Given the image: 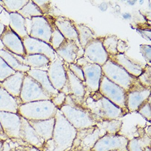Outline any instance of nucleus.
<instances>
[{
  "label": "nucleus",
  "instance_id": "obj_1",
  "mask_svg": "<svg viewBox=\"0 0 151 151\" xmlns=\"http://www.w3.org/2000/svg\"><path fill=\"white\" fill-rule=\"evenodd\" d=\"M59 109L77 131L90 128L97 124L91 113L81 105L76 103L69 95L67 96L64 104Z\"/></svg>",
  "mask_w": 151,
  "mask_h": 151
},
{
  "label": "nucleus",
  "instance_id": "obj_2",
  "mask_svg": "<svg viewBox=\"0 0 151 151\" xmlns=\"http://www.w3.org/2000/svg\"><path fill=\"white\" fill-rule=\"evenodd\" d=\"M89 97L93 101L88 97L85 101L83 100L81 105L91 113L97 122L119 119L127 114L107 99L103 97L101 94L100 95V100Z\"/></svg>",
  "mask_w": 151,
  "mask_h": 151
},
{
  "label": "nucleus",
  "instance_id": "obj_3",
  "mask_svg": "<svg viewBox=\"0 0 151 151\" xmlns=\"http://www.w3.org/2000/svg\"><path fill=\"white\" fill-rule=\"evenodd\" d=\"M52 139L57 151H69L71 149L77 130L67 121L59 109L55 117Z\"/></svg>",
  "mask_w": 151,
  "mask_h": 151
},
{
  "label": "nucleus",
  "instance_id": "obj_4",
  "mask_svg": "<svg viewBox=\"0 0 151 151\" xmlns=\"http://www.w3.org/2000/svg\"><path fill=\"white\" fill-rule=\"evenodd\" d=\"M57 110L51 100H42L22 103L17 114L27 121H43L54 118Z\"/></svg>",
  "mask_w": 151,
  "mask_h": 151
},
{
  "label": "nucleus",
  "instance_id": "obj_5",
  "mask_svg": "<svg viewBox=\"0 0 151 151\" xmlns=\"http://www.w3.org/2000/svg\"><path fill=\"white\" fill-rule=\"evenodd\" d=\"M105 134V132L96 126L77 131L71 150L91 151L98 140Z\"/></svg>",
  "mask_w": 151,
  "mask_h": 151
},
{
  "label": "nucleus",
  "instance_id": "obj_6",
  "mask_svg": "<svg viewBox=\"0 0 151 151\" xmlns=\"http://www.w3.org/2000/svg\"><path fill=\"white\" fill-rule=\"evenodd\" d=\"M22 103L51 100L52 97L47 93L36 81L25 73L20 93Z\"/></svg>",
  "mask_w": 151,
  "mask_h": 151
},
{
  "label": "nucleus",
  "instance_id": "obj_7",
  "mask_svg": "<svg viewBox=\"0 0 151 151\" xmlns=\"http://www.w3.org/2000/svg\"><path fill=\"white\" fill-rule=\"evenodd\" d=\"M129 139L119 134H106L100 138L91 151H128Z\"/></svg>",
  "mask_w": 151,
  "mask_h": 151
},
{
  "label": "nucleus",
  "instance_id": "obj_8",
  "mask_svg": "<svg viewBox=\"0 0 151 151\" xmlns=\"http://www.w3.org/2000/svg\"><path fill=\"white\" fill-rule=\"evenodd\" d=\"M31 27L29 36L50 44L52 34V24L54 20L48 15L34 17L31 19Z\"/></svg>",
  "mask_w": 151,
  "mask_h": 151
},
{
  "label": "nucleus",
  "instance_id": "obj_9",
  "mask_svg": "<svg viewBox=\"0 0 151 151\" xmlns=\"http://www.w3.org/2000/svg\"><path fill=\"white\" fill-rule=\"evenodd\" d=\"M48 79L53 88L57 91H61L67 81V73L63 61L59 58L50 61L47 70Z\"/></svg>",
  "mask_w": 151,
  "mask_h": 151
},
{
  "label": "nucleus",
  "instance_id": "obj_10",
  "mask_svg": "<svg viewBox=\"0 0 151 151\" xmlns=\"http://www.w3.org/2000/svg\"><path fill=\"white\" fill-rule=\"evenodd\" d=\"M0 123L9 139H21V117L18 114L0 112Z\"/></svg>",
  "mask_w": 151,
  "mask_h": 151
},
{
  "label": "nucleus",
  "instance_id": "obj_11",
  "mask_svg": "<svg viewBox=\"0 0 151 151\" xmlns=\"http://www.w3.org/2000/svg\"><path fill=\"white\" fill-rule=\"evenodd\" d=\"M22 40L26 55H41L48 58L50 61L55 58V50L50 45L45 42L28 36Z\"/></svg>",
  "mask_w": 151,
  "mask_h": 151
},
{
  "label": "nucleus",
  "instance_id": "obj_12",
  "mask_svg": "<svg viewBox=\"0 0 151 151\" xmlns=\"http://www.w3.org/2000/svg\"><path fill=\"white\" fill-rule=\"evenodd\" d=\"M0 40L5 48L11 53L22 57L26 55L22 40L9 26H5Z\"/></svg>",
  "mask_w": 151,
  "mask_h": 151
},
{
  "label": "nucleus",
  "instance_id": "obj_13",
  "mask_svg": "<svg viewBox=\"0 0 151 151\" xmlns=\"http://www.w3.org/2000/svg\"><path fill=\"white\" fill-rule=\"evenodd\" d=\"M20 137L25 142L42 151L45 141L39 136L29 122L22 117Z\"/></svg>",
  "mask_w": 151,
  "mask_h": 151
},
{
  "label": "nucleus",
  "instance_id": "obj_14",
  "mask_svg": "<svg viewBox=\"0 0 151 151\" xmlns=\"http://www.w3.org/2000/svg\"><path fill=\"white\" fill-rule=\"evenodd\" d=\"M149 88L143 86L138 89L130 90L129 93L127 94L126 106L128 112L137 111L143 103L147 101L150 94Z\"/></svg>",
  "mask_w": 151,
  "mask_h": 151
},
{
  "label": "nucleus",
  "instance_id": "obj_15",
  "mask_svg": "<svg viewBox=\"0 0 151 151\" xmlns=\"http://www.w3.org/2000/svg\"><path fill=\"white\" fill-rule=\"evenodd\" d=\"M54 22L65 39L73 41L77 44L79 42L78 34L72 21L66 17H58L54 19Z\"/></svg>",
  "mask_w": 151,
  "mask_h": 151
},
{
  "label": "nucleus",
  "instance_id": "obj_16",
  "mask_svg": "<svg viewBox=\"0 0 151 151\" xmlns=\"http://www.w3.org/2000/svg\"><path fill=\"white\" fill-rule=\"evenodd\" d=\"M9 52L20 63L29 67L31 69L43 70V68L48 67V65L50 62L47 57L43 55H26L24 57H22L11 53V52Z\"/></svg>",
  "mask_w": 151,
  "mask_h": 151
},
{
  "label": "nucleus",
  "instance_id": "obj_17",
  "mask_svg": "<svg viewBox=\"0 0 151 151\" xmlns=\"http://www.w3.org/2000/svg\"><path fill=\"white\" fill-rule=\"evenodd\" d=\"M26 73L16 72L1 82V87L14 98H20L23 79Z\"/></svg>",
  "mask_w": 151,
  "mask_h": 151
},
{
  "label": "nucleus",
  "instance_id": "obj_18",
  "mask_svg": "<svg viewBox=\"0 0 151 151\" xmlns=\"http://www.w3.org/2000/svg\"><path fill=\"white\" fill-rule=\"evenodd\" d=\"M79 50V47L76 42L65 39L55 51L65 62L69 64L75 63Z\"/></svg>",
  "mask_w": 151,
  "mask_h": 151
},
{
  "label": "nucleus",
  "instance_id": "obj_19",
  "mask_svg": "<svg viewBox=\"0 0 151 151\" xmlns=\"http://www.w3.org/2000/svg\"><path fill=\"white\" fill-rule=\"evenodd\" d=\"M27 121L45 142L52 139L55 126V117L43 121Z\"/></svg>",
  "mask_w": 151,
  "mask_h": 151
},
{
  "label": "nucleus",
  "instance_id": "obj_20",
  "mask_svg": "<svg viewBox=\"0 0 151 151\" xmlns=\"http://www.w3.org/2000/svg\"><path fill=\"white\" fill-rule=\"evenodd\" d=\"M22 104L20 98L14 97L4 88L0 87V112L17 114L19 106Z\"/></svg>",
  "mask_w": 151,
  "mask_h": 151
},
{
  "label": "nucleus",
  "instance_id": "obj_21",
  "mask_svg": "<svg viewBox=\"0 0 151 151\" xmlns=\"http://www.w3.org/2000/svg\"><path fill=\"white\" fill-rule=\"evenodd\" d=\"M26 73L41 85L43 89L50 95L52 98L58 93L59 91L53 88L49 81L47 70L30 69Z\"/></svg>",
  "mask_w": 151,
  "mask_h": 151
},
{
  "label": "nucleus",
  "instance_id": "obj_22",
  "mask_svg": "<svg viewBox=\"0 0 151 151\" xmlns=\"http://www.w3.org/2000/svg\"><path fill=\"white\" fill-rule=\"evenodd\" d=\"M147 147H151V137L145 131L129 140L127 149L128 151H145Z\"/></svg>",
  "mask_w": 151,
  "mask_h": 151
},
{
  "label": "nucleus",
  "instance_id": "obj_23",
  "mask_svg": "<svg viewBox=\"0 0 151 151\" xmlns=\"http://www.w3.org/2000/svg\"><path fill=\"white\" fill-rule=\"evenodd\" d=\"M9 27L22 40L29 36L26 29L25 19L18 13H10Z\"/></svg>",
  "mask_w": 151,
  "mask_h": 151
},
{
  "label": "nucleus",
  "instance_id": "obj_24",
  "mask_svg": "<svg viewBox=\"0 0 151 151\" xmlns=\"http://www.w3.org/2000/svg\"><path fill=\"white\" fill-rule=\"evenodd\" d=\"M0 57L15 72L27 73L31 69L29 67L20 63L4 47L0 49Z\"/></svg>",
  "mask_w": 151,
  "mask_h": 151
},
{
  "label": "nucleus",
  "instance_id": "obj_25",
  "mask_svg": "<svg viewBox=\"0 0 151 151\" xmlns=\"http://www.w3.org/2000/svg\"><path fill=\"white\" fill-rule=\"evenodd\" d=\"M122 121L119 119H114L111 121H102L98 122L96 126L106 134H118L122 126Z\"/></svg>",
  "mask_w": 151,
  "mask_h": 151
},
{
  "label": "nucleus",
  "instance_id": "obj_26",
  "mask_svg": "<svg viewBox=\"0 0 151 151\" xmlns=\"http://www.w3.org/2000/svg\"><path fill=\"white\" fill-rule=\"evenodd\" d=\"M18 13L23 17L24 19H31L32 18L34 17L44 16L32 0H29L27 4L18 11Z\"/></svg>",
  "mask_w": 151,
  "mask_h": 151
},
{
  "label": "nucleus",
  "instance_id": "obj_27",
  "mask_svg": "<svg viewBox=\"0 0 151 151\" xmlns=\"http://www.w3.org/2000/svg\"><path fill=\"white\" fill-rule=\"evenodd\" d=\"M4 9L9 13H18L29 2V0L20 1H2Z\"/></svg>",
  "mask_w": 151,
  "mask_h": 151
},
{
  "label": "nucleus",
  "instance_id": "obj_28",
  "mask_svg": "<svg viewBox=\"0 0 151 151\" xmlns=\"http://www.w3.org/2000/svg\"><path fill=\"white\" fill-rule=\"evenodd\" d=\"M65 40V39L58 30L53 22L52 24V34L49 45L55 51L59 47Z\"/></svg>",
  "mask_w": 151,
  "mask_h": 151
},
{
  "label": "nucleus",
  "instance_id": "obj_29",
  "mask_svg": "<svg viewBox=\"0 0 151 151\" xmlns=\"http://www.w3.org/2000/svg\"><path fill=\"white\" fill-rule=\"evenodd\" d=\"M16 72L12 69L0 57V82H2Z\"/></svg>",
  "mask_w": 151,
  "mask_h": 151
},
{
  "label": "nucleus",
  "instance_id": "obj_30",
  "mask_svg": "<svg viewBox=\"0 0 151 151\" xmlns=\"http://www.w3.org/2000/svg\"><path fill=\"white\" fill-rule=\"evenodd\" d=\"M137 112L143 116L148 122H151V103L149 102V100H148L139 107Z\"/></svg>",
  "mask_w": 151,
  "mask_h": 151
},
{
  "label": "nucleus",
  "instance_id": "obj_31",
  "mask_svg": "<svg viewBox=\"0 0 151 151\" xmlns=\"http://www.w3.org/2000/svg\"><path fill=\"white\" fill-rule=\"evenodd\" d=\"M68 67L70 71L71 72L73 75L82 82H84V73L81 66L76 63H72L68 64Z\"/></svg>",
  "mask_w": 151,
  "mask_h": 151
},
{
  "label": "nucleus",
  "instance_id": "obj_32",
  "mask_svg": "<svg viewBox=\"0 0 151 151\" xmlns=\"http://www.w3.org/2000/svg\"><path fill=\"white\" fill-rule=\"evenodd\" d=\"M66 97L67 95L66 94L60 91L57 94L52 98L51 101L57 109H59L64 104Z\"/></svg>",
  "mask_w": 151,
  "mask_h": 151
},
{
  "label": "nucleus",
  "instance_id": "obj_33",
  "mask_svg": "<svg viewBox=\"0 0 151 151\" xmlns=\"http://www.w3.org/2000/svg\"><path fill=\"white\" fill-rule=\"evenodd\" d=\"M34 4L37 6L41 10L43 15L48 14L50 9V1H41V0H32Z\"/></svg>",
  "mask_w": 151,
  "mask_h": 151
},
{
  "label": "nucleus",
  "instance_id": "obj_34",
  "mask_svg": "<svg viewBox=\"0 0 151 151\" xmlns=\"http://www.w3.org/2000/svg\"><path fill=\"white\" fill-rule=\"evenodd\" d=\"M10 13L4 9L0 14V22L5 26H9L10 23Z\"/></svg>",
  "mask_w": 151,
  "mask_h": 151
},
{
  "label": "nucleus",
  "instance_id": "obj_35",
  "mask_svg": "<svg viewBox=\"0 0 151 151\" xmlns=\"http://www.w3.org/2000/svg\"><path fill=\"white\" fill-rule=\"evenodd\" d=\"M0 139L3 140V141H6V140L9 139V138H8V136L5 134L4 132V130L1 127V123H0Z\"/></svg>",
  "mask_w": 151,
  "mask_h": 151
},
{
  "label": "nucleus",
  "instance_id": "obj_36",
  "mask_svg": "<svg viewBox=\"0 0 151 151\" xmlns=\"http://www.w3.org/2000/svg\"><path fill=\"white\" fill-rule=\"evenodd\" d=\"M11 148V146L9 142V139L4 141V147L2 151H9Z\"/></svg>",
  "mask_w": 151,
  "mask_h": 151
},
{
  "label": "nucleus",
  "instance_id": "obj_37",
  "mask_svg": "<svg viewBox=\"0 0 151 151\" xmlns=\"http://www.w3.org/2000/svg\"><path fill=\"white\" fill-rule=\"evenodd\" d=\"M5 28V26L4 25V24H2V23L0 22V38L4 33Z\"/></svg>",
  "mask_w": 151,
  "mask_h": 151
},
{
  "label": "nucleus",
  "instance_id": "obj_38",
  "mask_svg": "<svg viewBox=\"0 0 151 151\" xmlns=\"http://www.w3.org/2000/svg\"><path fill=\"white\" fill-rule=\"evenodd\" d=\"M130 14L129 13H125L124 14H123V17L124 18L126 19H129V18H131Z\"/></svg>",
  "mask_w": 151,
  "mask_h": 151
},
{
  "label": "nucleus",
  "instance_id": "obj_39",
  "mask_svg": "<svg viewBox=\"0 0 151 151\" xmlns=\"http://www.w3.org/2000/svg\"><path fill=\"white\" fill-rule=\"evenodd\" d=\"M4 141L2 140H0V151H2L4 147Z\"/></svg>",
  "mask_w": 151,
  "mask_h": 151
},
{
  "label": "nucleus",
  "instance_id": "obj_40",
  "mask_svg": "<svg viewBox=\"0 0 151 151\" xmlns=\"http://www.w3.org/2000/svg\"><path fill=\"white\" fill-rule=\"evenodd\" d=\"M4 7H2V6L0 5V14H1V12H2V10H4Z\"/></svg>",
  "mask_w": 151,
  "mask_h": 151
},
{
  "label": "nucleus",
  "instance_id": "obj_41",
  "mask_svg": "<svg viewBox=\"0 0 151 151\" xmlns=\"http://www.w3.org/2000/svg\"><path fill=\"white\" fill-rule=\"evenodd\" d=\"M145 151H151V147H147L146 148Z\"/></svg>",
  "mask_w": 151,
  "mask_h": 151
},
{
  "label": "nucleus",
  "instance_id": "obj_42",
  "mask_svg": "<svg viewBox=\"0 0 151 151\" xmlns=\"http://www.w3.org/2000/svg\"><path fill=\"white\" fill-rule=\"evenodd\" d=\"M0 87H1V82H0Z\"/></svg>",
  "mask_w": 151,
  "mask_h": 151
},
{
  "label": "nucleus",
  "instance_id": "obj_43",
  "mask_svg": "<svg viewBox=\"0 0 151 151\" xmlns=\"http://www.w3.org/2000/svg\"><path fill=\"white\" fill-rule=\"evenodd\" d=\"M0 140H1V139H0ZM2 141H3V140H2Z\"/></svg>",
  "mask_w": 151,
  "mask_h": 151
}]
</instances>
